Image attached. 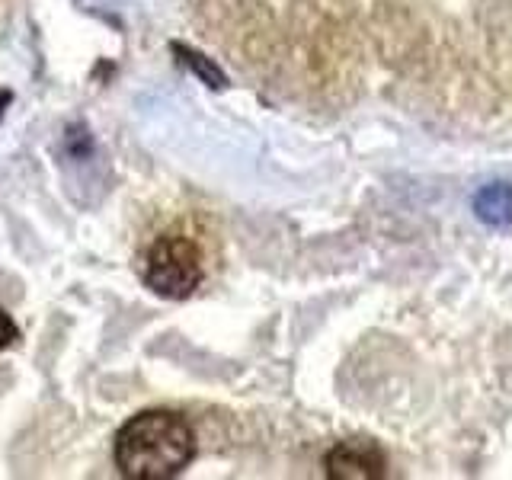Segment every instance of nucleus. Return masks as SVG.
I'll use <instances>...</instances> for the list:
<instances>
[{"instance_id": "f257e3e1", "label": "nucleus", "mask_w": 512, "mask_h": 480, "mask_svg": "<svg viewBox=\"0 0 512 480\" xmlns=\"http://www.w3.org/2000/svg\"><path fill=\"white\" fill-rule=\"evenodd\" d=\"M196 455V436L183 416L148 410L128 420L116 436V464L125 477L167 480L176 477Z\"/></svg>"}, {"instance_id": "f03ea898", "label": "nucleus", "mask_w": 512, "mask_h": 480, "mask_svg": "<svg viewBox=\"0 0 512 480\" xmlns=\"http://www.w3.org/2000/svg\"><path fill=\"white\" fill-rule=\"evenodd\" d=\"M144 282L160 298H189L202 282V253L186 234L157 237L144 256Z\"/></svg>"}, {"instance_id": "7ed1b4c3", "label": "nucleus", "mask_w": 512, "mask_h": 480, "mask_svg": "<svg viewBox=\"0 0 512 480\" xmlns=\"http://www.w3.org/2000/svg\"><path fill=\"white\" fill-rule=\"evenodd\" d=\"M327 477L330 480L384 477V455L372 442H340L327 455Z\"/></svg>"}, {"instance_id": "20e7f679", "label": "nucleus", "mask_w": 512, "mask_h": 480, "mask_svg": "<svg viewBox=\"0 0 512 480\" xmlns=\"http://www.w3.org/2000/svg\"><path fill=\"white\" fill-rule=\"evenodd\" d=\"M474 212L480 221L493 228H509L512 224V183H490L474 196Z\"/></svg>"}, {"instance_id": "39448f33", "label": "nucleus", "mask_w": 512, "mask_h": 480, "mask_svg": "<svg viewBox=\"0 0 512 480\" xmlns=\"http://www.w3.org/2000/svg\"><path fill=\"white\" fill-rule=\"evenodd\" d=\"M180 52H183V48H180ZM183 55H186L183 61H189L192 68H199V71L205 74V80H208V84H212V87H221V84H224V77H221V74L212 68V64H205V61H202V55H196V52H183Z\"/></svg>"}, {"instance_id": "423d86ee", "label": "nucleus", "mask_w": 512, "mask_h": 480, "mask_svg": "<svg viewBox=\"0 0 512 480\" xmlns=\"http://www.w3.org/2000/svg\"><path fill=\"white\" fill-rule=\"evenodd\" d=\"M16 340V327H13V320L0 311V349H7L10 343Z\"/></svg>"}, {"instance_id": "0eeeda50", "label": "nucleus", "mask_w": 512, "mask_h": 480, "mask_svg": "<svg viewBox=\"0 0 512 480\" xmlns=\"http://www.w3.org/2000/svg\"><path fill=\"white\" fill-rule=\"evenodd\" d=\"M7 106H10V90H0V116H4Z\"/></svg>"}]
</instances>
